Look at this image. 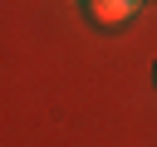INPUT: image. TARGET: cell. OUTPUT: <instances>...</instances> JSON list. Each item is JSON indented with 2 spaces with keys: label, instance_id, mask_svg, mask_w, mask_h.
I'll return each instance as SVG.
<instances>
[{
  "label": "cell",
  "instance_id": "1",
  "mask_svg": "<svg viewBox=\"0 0 157 147\" xmlns=\"http://www.w3.org/2000/svg\"><path fill=\"white\" fill-rule=\"evenodd\" d=\"M152 83H157V78H152Z\"/></svg>",
  "mask_w": 157,
  "mask_h": 147
}]
</instances>
